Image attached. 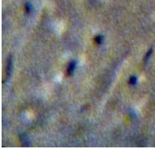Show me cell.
I'll return each mask as SVG.
<instances>
[{"label": "cell", "instance_id": "obj_1", "mask_svg": "<svg viewBox=\"0 0 155 149\" xmlns=\"http://www.w3.org/2000/svg\"><path fill=\"white\" fill-rule=\"evenodd\" d=\"M75 67H76V63L74 61L71 62L70 64H69V66H68V74H71L73 72V71H74Z\"/></svg>", "mask_w": 155, "mask_h": 149}, {"label": "cell", "instance_id": "obj_2", "mask_svg": "<svg viewBox=\"0 0 155 149\" xmlns=\"http://www.w3.org/2000/svg\"><path fill=\"white\" fill-rule=\"evenodd\" d=\"M11 60L9 59L8 62H7V77H9V75L11 74Z\"/></svg>", "mask_w": 155, "mask_h": 149}, {"label": "cell", "instance_id": "obj_3", "mask_svg": "<svg viewBox=\"0 0 155 149\" xmlns=\"http://www.w3.org/2000/svg\"><path fill=\"white\" fill-rule=\"evenodd\" d=\"M136 83V78L135 76H132L129 79V84L131 85H135Z\"/></svg>", "mask_w": 155, "mask_h": 149}, {"label": "cell", "instance_id": "obj_4", "mask_svg": "<svg viewBox=\"0 0 155 149\" xmlns=\"http://www.w3.org/2000/svg\"><path fill=\"white\" fill-rule=\"evenodd\" d=\"M95 41H96V42H97V43L100 44L101 42L102 41V36H97L95 38Z\"/></svg>", "mask_w": 155, "mask_h": 149}]
</instances>
